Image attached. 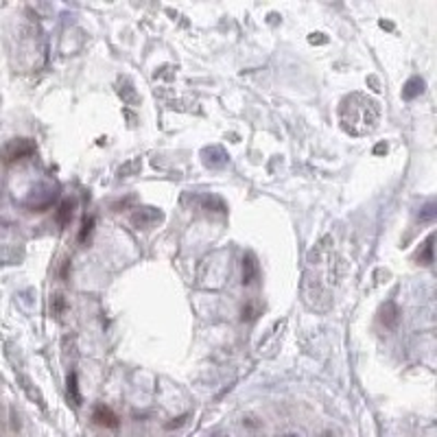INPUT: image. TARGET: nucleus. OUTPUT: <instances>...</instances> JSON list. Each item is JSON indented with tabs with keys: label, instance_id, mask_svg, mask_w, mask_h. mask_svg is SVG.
<instances>
[{
	"label": "nucleus",
	"instance_id": "obj_14",
	"mask_svg": "<svg viewBox=\"0 0 437 437\" xmlns=\"http://www.w3.org/2000/svg\"><path fill=\"white\" fill-rule=\"evenodd\" d=\"M136 169H140V160H131L127 167H123L120 169V175H127V173H134Z\"/></svg>",
	"mask_w": 437,
	"mask_h": 437
},
{
	"label": "nucleus",
	"instance_id": "obj_4",
	"mask_svg": "<svg viewBox=\"0 0 437 437\" xmlns=\"http://www.w3.org/2000/svg\"><path fill=\"white\" fill-rule=\"evenodd\" d=\"M92 418H94V422H96L98 427H105V429H116V427H118V416H116L112 409L105 407V405H96V407H94Z\"/></svg>",
	"mask_w": 437,
	"mask_h": 437
},
{
	"label": "nucleus",
	"instance_id": "obj_9",
	"mask_svg": "<svg viewBox=\"0 0 437 437\" xmlns=\"http://www.w3.org/2000/svg\"><path fill=\"white\" fill-rule=\"evenodd\" d=\"M70 217H73V203L70 201H64L62 206H59V212H57V221L62 225H66L70 221Z\"/></svg>",
	"mask_w": 437,
	"mask_h": 437
},
{
	"label": "nucleus",
	"instance_id": "obj_16",
	"mask_svg": "<svg viewBox=\"0 0 437 437\" xmlns=\"http://www.w3.org/2000/svg\"><path fill=\"white\" fill-rule=\"evenodd\" d=\"M284 437H300V435H284Z\"/></svg>",
	"mask_w": 437,
	"mask_h": 437
},
{
	"label": "nucleus",
	"instance_id": "obj_13",
	"mask_svg": "<svg viewBox=\"0 0 437 437\" xmlns=\"http://www.w3.org/2000/svg\"><path fill=\"white\" fill-rule=\"evenodd\" d=\"M433 217H435V203H429V206L424 208V212L420 214V219H422V221H431Z\"/></svg>",
	"mask_w": 437,
	"mask_h": 437
},
{
	"label": "nucleus",
	"instance_id": "obj_8",
	"mask_svg": "<svg viewBox=\"0 0 437 437\" xmlns=\"http://www.w3.org/2000/svg\"><path fill=\"white\" fill-rule=\"evenodd\" d=\"M203 156H212V158H206V162L210 164V167H223V164L228 162V158H225V153L221 151L219 147L206 149V153H203Z\"/></svg>",
	"mask_w": 437,
	"mask_h": 437
},
{
	"label": "nucleus",
	"instance_id": "obj_10",
	"mask_svg": "<svg viewBox=\"0 0 437 437\" xmlns=\"http://www.w3.org/2000/svg\"><path fill=\"white\" fill-rule=\"evenodd\" d=\"M418 261L422 264H429L431 261H433V236H429V241L424 243V254L422 256H418Z\"/></svg>",
	"mask_w": 437,
	"mask_h": 437
},
{
	"label": "nucleus",
	"instance_id": "obj_12",
	"mask_svg": "<svg viewBox=\"0 0 437 437\" xmlns=\"http://www.w3.org/2000/svg\"><path fill=\"white\" fill-rule=\"evenodd\" d=\"M68 394H73L75 405H79V391H77V376L75 374L68 378Z\"/></svg>",
	"mask_w": 437,
	"mask_h": 437
},
{
	"label": "nucleus",
	"instance_id": "obj_1",
	"mask_svg": "<svg viewBox=\"0 0 437 437\" xmlns=\"http://www.w3.org/2000/svg\"><path fill=\"white\" fill-rule=\"evenodd\" d=\"M380 120V105L376 98L363 92H352L344 96L339 105V123L348 136L361 138L376 131Z\"/></svg>",
	"mask_w": 437,
	"mask_h": 437
},
{
	"label": "nucleus",
	"instance_id": "obj_2",
	"mask_svg": "<svg viewBox=\"0 0 437 437\" xmlns=\"http://www.w3.org/2000/svg\"><path fill=\"white\" fill-rule=\"evenodd\" d=\"M162 219V212L156 208H138L134 214H131V223L136 225L138 230H149Z\"/></svg>",
	"mask_w": 437,
	"mask_h": 437
},
{
	"label": "nucleus",
	"instance_id": "obj_5",
	"mask_svg": "<svg viewBox=\"0 0 437 437\" xmlns=\"http://www.w3.org/2000/svg\"><path fill=\"white\" fill-rule=\"evenodd\" d=\"M380 319H383L385 326H389V328H396V326H398V319H400V308H398L394 302L385 304L383 311H380Z\"/></svg>",
	"mask_w": 437,
	"mask_h": 437
},
{
	"label": "nucleus",
	"instance_id": "obj_15",
	"mask_svg": "<svg viewBox=\"0 0 437 437\" xmlns=\"http://www.w3.org/2000/svg\"><path fill=\"white\" fill-rule=\"evenodd\" d=\"M383 151H387L385 145H378V147H376V153H383Z\"/></svg>",
	"mask_w": 437,
	"mask_h": 437
},
{
	"label": "nucleus",
	"instance_id": "obj_11",
	"mask_svg": "<svg viewBox=\"0 0 437 437\" xmlns=\"http://www.w3.org/2000/svg\"><path fill=\"white\" fill-rule=\"evenodd\" d=\"M92 225H94V219H92V217H86V219H84V225H81V234H79V241H81V243H84L86 236L92 232Z\"/></svg>",
	"mask_w": 437,
	"mask_h": 437
},
{
	"label": "nucleus",
	"instance_id": "obj_6",
	"mask_svg": "<svg viewBox=\"0 0 437 437\" xmlns=\"http://www.w3.org/2000/svg\"><path fill=\"white\" fill-rule=\"evenodd\" d=\"M422 92H424V79H420V77H413V79H409L407 86L402 87V96H405L407 101H411V98L420 96Z\"/></svg>",
	"mask_w": 437,
	"mask_h": 437
},
{
	"label": "nucleus",
	"instance_id": "obj_7",
	"mask_svg": "<svg viewBox=\"0 0 437 437\" xmlns=\"http://www.w3.org/2000/svg\"><path fill=\"white\" fill-rule=\"evenodd\" d=\"M256 273H258L256 261H254L252 256H245V258H243V282H245V284H250Z\"/></svg>",
	"mask_w": 437,
	"mask_h": 437
},
{
	"label": "nucleus",
	"instance_id": "obj_3",
	"mask_svg": "<svg viewBox=\"0 0 437 437\" xmlns=\"http://www.w3.org/2000/svg\"><path fill=\"white\" fill-rule=\"evenodd\" d=\"M33 151H35V147H33L29 140H13L11 145L4 147L2 160L4 162H15V160H22V158L31 156Z\"/></svg>",
	"mask_w": 437,
	"mask_h": 437
}]
</instances>
